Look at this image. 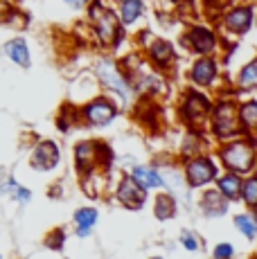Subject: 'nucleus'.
Here are the masks:
<instances>
[{"instance_id":"1","label":"nucleus","mask_w":257,"mask_h":259,"mask_svg":"<svg viewBox=\"0 0 257 259\" xmlns=\"http://www.w3.org/2000/svg\"><path fill=\"white\" fill-rule=\"evenodd\" d=\"M224 160L232 169H237V171H246V169H250V165H253V151L248 147H244V144H235V147H230L224 153Z\"/></svg>"},{"instance_id":"2","label":"nucleus","mask_w":257,"mask_h":259,"mask_svg":"<svg viewBox=\"0 0 257 259\" xmlns=\"http://www.w3.org/2000/svg\"><path fill=\"white\" fill-rule=\"evenodd\" d=\"M215 174H217V169L210 160H196L187 167V178H190V183L194 187L203 185V183H207L210 178H215Z\"/></svg>"},{"instance_id":"3","label":"nucleus","mask_w":257,"mask_h":259,"mask_svg":"<svg viewBox=\"0 0 257 259\" xmlns=\"http://www.w3.org/2000/svg\"><path fill=\"white\" fill-rule=\"evenodd\" d=\"M59 160V151L52 142H43L41 147L34 151V158H32V165L36 169H52Z\"/></svg>"},{"instance_id":"4","label":"nucleus","mask_w":257,"mask_h":259,"mask_svg":"<svg viewBox=\"0 0 257 259\" xmlns=\"http://www.w3.org/2000/svg\"><path fill=\"white\" fill-rule=\"evenodd\" d=\"M117 196H120V201L126 203L128 207H140L142 205V198H145V192H142V189H138L131 181H124V183H122V187H120V192H117Z\"/></svg>"},{"instance_id":"5","label":"nucleus","mask_w":257,"mask_h":259,"mask_svg":"<svg viewBox=\"0 0 257 259\" xmlns=\"http://www.w3.org/2000/svg\"><path fill=\"white\" fill-rule=\"evenodd\" d=\"M86 117L95 124H106L113 119V106L106 102H95L86 108Z\"/></svg>"},{"instance_id":"6","label":"nucleus","mask_w":257,"mask_h":259,"mask_svg":"<svg viewBox=\"0 0 257 259\" xmlns=\"http://www.w3.org/2000/svg\"><path fill=\"white\" fill-rule=\"evenodd\" d=\"M217 128H219L221 136H232L237 133V124H235V115H232V106H221L217 113Z\"/></svg>"},{"instance_id":"7","label":"nucleus","mask_w":257,"mask_h":259,"mask_svg":"<svg viewBox=\"0 0 257 259\" xmlns=\"http://www.w3.org/2000/svg\"><path fill=\"white\" fill-rule=\"evenodd\" d=\"M133 181H136L140 187H160L162 185L160 176H158L154 169H147V167L133 169Z\"/></svg>"},{"instance_id":"8","label":"nucleus","mask_w":257,"mask_h":259,"mask_svg":"<svg viewBox=\"0 0 257 259\" xmlns=\"http://www.w3.org/2000/svg\"><path fill=\"white\" fill-rule=\"evenodd\" d=\"M192 77H194L196 83L212 81V77H215V63H212L210 59H203V61H199L194 66V72H192Z\"/></svg>"},{"instance_id":"9","label":"nucleus","mask_w":257,"mask_h":259,"mask_svg":"<svg viewBox=\"0 0 257 259\" xmlns=\"http://www.w3.org/2000/svg\"><path fill=\"white\" fill-rule=\"evenodd\" d=\"M250 25V12L248 9H237L228 16V27L235 32H246Z\"/></svg>"},{"instance_id":"10","label":"nucleus","mask_w":257,"mask_h":259,"mask_svg":"<svg viewBox=\"0 0 257 259\" xmlns=\"http://www.w3.org/2000/svg\"><path fill=\"white\" fill-rule=\"evenodd\" d=\"M100 74H102V81H104V83H108V86L117 88V91H120V93H126L124 81H122V79H120V74L115 72V68H113L111 63H104V66L100 68Z\"/></svg>"},{"instance_id":"11","label":"nucleus","mask_w":257,"mask_h":259,"mask_svg":"<svg viewBox=\"0 0 257 259\" xmlns=\"http://www.w3.org/2000/svg\"><path fill=\"white\" fill-rule=\"evenodd\" d=\"M7 54H9V59H14V61L21 63V66H27V63H29L27 46H25L23 41H12V43H7Z\"/></svg>"},{"instance_id":"12","label":"nucleus","mask_w":257,"mask_h":259,"mask_svg":"<svg viewBox=\"0 0 257 259\" xmlns=\"http://www.w3.org/2000/svg\"><path fill=\"white\" fill-rule=\"evenodd\" d=\"M215 38H212L210 32H205V29H194L192 32V46H194V50H199V52H207L212 46H215Z\"/></svg>"},{"instance_id":"13","label":"nucleus","mask_w":257,"mask_h":259,"mask_svg":"<svg viewBox=\"0 0 257 259\" xmlns=\"http://www.w3.org/2000/svg\"><path fill=\"white\" fill-rule=\"evenodd\" d=\"M102 16L104 18L100 21V34H102L104 41H111L115 29H117V23H115V18H113L111 12H102Z\"/></svg>"},{"instance_id":"14","label":"nucleus","mask_w":257,"mask_h":259,"mask_svg":"<svg viewBox=\"0 0 257 259\" xmlns=\"http://www.w3.org/2000/svg\"><path fill=\"white\" fill-rule=\"evenodd\" d=\"M97 212L95 210H79L77 212V223H79V235H86L91 230V226L95 223Z\"/></svg>"},{"instance_id":"15","label":"nucleus","mask_w":257,"mask_h":259,"mask_svg":"<svg viewBox=\"0 0 257 259\" xmlns=\"http://www.w3.org/2000/svg\"><path fill=\"white\" fill-rule=\"evenodd\" d=\"M140 12H142L140 0H126L124 7H122V18H124L126 23H133L138 16H140Z\"/></svg>"},{"instance_id":"16","label":"nucleus","mask_w":257,"mask_h":259,"mask_svg":"<svg viewBox=\"0 0 257 259\" xmlns=\"http://www.w3.org/2000/svg\"><path fill=\"white\" fill-rule=\"evenodd\" d=\"M205 212H210V214H221V212H226V203L221 201L219 194L210 192V194L205 196Z\"/></svg>"},{"instance_id":"17","label":"nucleus","mask_w":257,"mask_h":259,"mask_svg":"<svg viewBox=\"0 0 257 259\" xmlns=\"http://www.w3.org/2000/svg\"><path fill=\"white\" fill-rule=\"evenodd\" d=\"M205 111H207V102H205V99L199 97V95H192L190 102H187V115L196 117V115H201V113H205Z\"/></svg>"},{"instance_id":"18","label":"nucleus","mask_w":257,"mask_h":259,"mask_svg":"<svg viewBox=\"0 0 257 259\" xmlns=\"http://www.w3.org/2000/svg\"><path fill=\"white\" fill-rule=\"evenodd\" d=\"M221 192L226 194V196H237L239 194V181H237V176H226L221 178Z\"/></svg>"},{"instance_id":"19","label":"nucleus","mask_w":257,"mask_h":259,"mask_svg":"<svg viewBox=\"0 0 257 259\" xmlns=\"http://www.w3.org/2000/svg\"><path fill=\"white\" fill-rule=\"evenodd\" d=\"M156 214H158V219L172 217V214H174V203H172L167 196H160L156 203Z\"/></svg>"},{"instance_id":"20","label":"nucleus","mask_w":257,"mask_h":259,"mask_svg":"<svg viewBox=\"0 0 257 259\" xmlns=\"http://www.w3.org/2000/svg\"><path fill=\"white\" fill-rule=\"evenodd\" d=\"M151 52H154V57H156L160 63H165L167 59H172V57H174V52H172V48L167 46L165 41H158L156 46H154V50H151Z\"/></svg>"},{"instance_id":"21","label":"nucleus","mask_w":257,"mask_h":259,"mask_svg":"<svg viewBox=\"0 0 257 259\" xmlns=\"http://www.w3.org/2000/svg\"><path fill=\"white\" fill-rule=\"evenodd\" d=\"M257 83V61L250 63L248 68H244V72H241V86H255Z\"/></svg>"},{"instance_id":"22","label":"nucleus","mask_w":257,"mask_h":259,"mask_svg":"<svg viewBox=\"0 0 257 259\" xmlns=\"http://www.w3.org/2000/svg\"><path fill=\"white\" fill-rule=\"evenodd\" d=\"M244 198L246 203H250V205H257V181H248L244 185Z\"/></svg>"},{"instance_id":"23","label":"nucleus","mask_w":257,"mask_h":259,"mask_svg":"<svg viewBox=\"0 0 257 259\" xmlns=\"http://www.w3.org/2000/svg\"><path fill=\"white\" fill-rule=\"evenodd\" d=\"M237 228H239L246 237H255V232H257V226H255V223H250L248 217H239V219H237Z\"/></svg>"},{"instance_id":"24","label":"nucleus","mask_w":257,"mask_h":259,"mask_svg":"<svg viewBox=\"0 0 257 259\" xmlns=\"http://www.w3.org/2000/svg\"><path fill=\"white\" fill-rule=\"evenodd\" d=\"M241 119L246 124H255L257 122V104H248V106L241 108Z\"/></svg>"},{"instance_id":"25","label":"nucleus","mask_w":257,"mask_h":259,"mask_svg":"<svg viewBox=\"0 0 257 259\" xmlns=\"http://www.w3.org/2000/svg\"><path fill=\"white\" fill-rule=\"evenodd\" d=\"M230 252H232V248H230V246H219V248H217L215 255L219 257V259H226V257H230Z\"/></svg>"},{"instance_id":"26","label":"nucleus","mask_w":257,"mask_h":259,"mask_svg":"<svg viewBox=\"0 0 257 259\" xmlns=\"http://www.w3.org/2000/svg\"><path fill=\"white\" fill-rule=\"evenodd\" d=\"M183 243H185V248H190V250H194V248H196V241H194V237H192V235L183 237Z\"/></svg>"},{"instance_id":"27","label":"nucleus","mask_w":257,"mask_h":259,"mask_svg":"<svg viewBox=\"0 0 257 259\" xmlns=\"http://www.w3.org/2000/svg\"><path fill=\"white\" fill-rule=\"evenodd\" d=\"M68 3H77V5H81V3H83V0H68Z\"/></svg>"}]
</instances>
